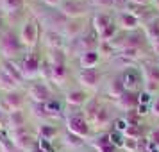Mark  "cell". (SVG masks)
I'll return each mask as SVG.
<instances>
[{
    "label": "cell",
    "instance_id": "cell-1",
    "mask_svg": "<svg viewBox=\"0 0 159 152\" xmlns=\"http://www.w3.org/2000/svg\"><path fill=\"white\" fill-rule=\"evenodd\" d=\"M23 50H25V47L22 45L18 34H15L13 30L6 29L0 34V58L2 59L15 61L16 58L22 56Z\"/></svg>",
    "mask_w": 159,
    "mask_h": 152
},
{
    "label": "cell",
    "instance_id": "cell-2",
    "mask_svg": "<svg viewBox=\"0 0 159 152\" xmlns=\"http://www.w3.org/2000/svg\"><path fill=\"white\" fill-rule=\"evenodd\" d=\"M9 141L13 143L16 150L20 152H32L38 147V136L30 129L23 127V129L9 131Z\"/></svg>",
    "mask_w": 159,
    "mask_h": 152
},
{
    "label": "cell",
    "instance_id": "cell-3",
    "mask_svg": "<svg viewBox=\"0 0 159 152\" xmlns=\"http://www.w3.org/2000/svg\"><path fill=\"white\" fill-rule=\"evenodd\" d=\"M41 56L34 50H29V54H25L22 58V61L18 63L20 66V72H22L23 79L25 81H36V79H41Z\"/></svg>",
    "mask_w": 159,
    "mask_h": 152
},
{
    "label": "cell",
    "instance_id": "cell-4",
    "mask_svg": "<svg viewBox=\"0 0 159 152\" xmlns=\"http://www.w3.org/2000/svg\"><path fill=\"white\" fill-rule=\"evenodd\" d=\"M65 125H66V131L68 132H72L75 136L79 138H88L91 134V125L88 122L84 115H82V111H72L70 115L65 116Z\"/></svg>",
    "mask_w": 159,
    "mask_h": 152
},
{
    "label": "cell",
    "instance_id": "cell-5",
    "mask_svg": "<svg viewBox=\"0 0 159 152\" xmlns=\"http://www.w3.org/2000/svg\"><path fill=\"white\" fill-rule=\"evenodd\" d=\"M27 99H29L32 104H45V102L54 97V91H52L48 81L45 79H36V81H30L29 86H27Z\"/></svg>",
    "mask_w": 159,
    "mask_h": 152
},
{
    "label": "cell",
    "instance_id": "cell-6",
    "mask_svg": "<svg viewBox=\"0 0 159 152\" xmlns=\"http://www.w3.org/2000/svg\"><path fill=\"white\" fill-rule=\"evenodd\" d=\"M20 41L25 47V50H34L39 41V22L36 18H27L20 29Z\"/></svg>",
    "mask_w": 159,
    "mask_h": 152
},
{
    "label": "cell",
    "instance_id": "cell-7",
    "mask_svg": "<svg viewBox=\"0 0 159 152\" xmlns=\"http://www.w3.org/2000/svg\"><path fill=\"white\" fill-rule=\"evenodd\" d=\"M27 108V95L20 91V90H13V91H6L2 93V100H0V109L4 113H13V111H22Z\"/></svg>",
    "mask_w": 159,
    "mask_h": 152
},
{
    "label": "cell",
    "instance_id": "cell-8",
    "mask_svg": "<svg viewBox=\"0 0 159 152\" xmlns=\"http://www.w3.org/2000/svg\"><path fill=\"white\" fill-rule=\"evenodd\" d=\"M57 9L68 20H77V18H84L89 13V4L86 0H63V4Z\"/></svg>",
    "mask_w": 159,
    "mask_h": 152
},
{
    "label": "cell",
    "instance_id": "cell-9",
    "mask_svg": "<svg viewBox=\"0 0 159 152\" xmlns=\"http://www.w3.org/2000/svg\"><path fill=\"white\" fill-rule=\"evenodd\" d=\"M120 79H122V84L125 88V91H134V93H139L141 91V84H143V75L141 72L130 66V68H125L120 73Z\"/></svg>",
    "mask_w": 159,
    "mask_h": 152
},
{
    "label": "cell",
    "instance_id": "cell-10",
    "mask_svg": "<svg viewBox=\"0 0 159 152\" xmlns=\"http://www.w3.org/2000/svg\"><path fill=\"white\" fill-rule=\"evenodd\" d=\"M77 81H79V84L82 86V90H97L98 84H100L102 81V73L98 68H88V70H80L77 73Z\"/></svg>",
    "mask_w": 159,
    "mask_h": 152
},
{
    "label": "cell",
    "instance_id": "cell-11",
    "mask_svg": "<svg viewBox=\"0 0 159 152\" xmlns=\"http://www.w3.org/2000/svg\"><path fill=\"white\" fill-rule=\"evenodd\" d=\"M115 122V116H113V108L109 106V104H102L98 106L97 109V113H95L93 120H91V127H97V129H106L107 125Z\"/></svg>",
    "mask_w": 159,
    "mask_h": 152
},
{
    "label": "cell",
    "instance_id": "cell-12",
    "mask_svg": "<svg viewBox=\"0 0 159 152\" xmlns=\"http://www.w3.org/2000/svg\"><path fill=\"white\" fill-rule=\"evenodd\" d=\"M115 22L122 32H134V30H139V27H141V20L136 18V16H132L127 11H120L116 15Z\"/></svg>",
    "mask_w": 159,
    "mask_h": 152
},
{
    "label": "cell",
    "instance_id": "cell-13",
    "mask_svg": "<svg viewBox=\"0 0 159 152\" xmlns=\"http://www.w3.org/2000/svg\"><path fill=\"white\" fill-rule=\"evenodd\" d=\"M89 99L91 97L88 95L86 90H82V88H72L65 95V104L68 108H82Z\"/></svg>",
    "mask_w": 159,
    "mask_h": 152
},
{
    "label": "cell",
    "instance_id": "cell-14",
    "mask_svg": "<svg viewBox=\"0 0 159 152\" xmlns=\"http://www.w3.org/2000/svg\"><path fill=\"white\" fill-rule=\"evenodd\" d=\"M115 106L118 109H122V111H136L138 106H139V100H138V93L134 91H123L118 99L115 100Z\"/></svg>",
    "mask_w": 159,
    "mask_h": 152
},
{
    "label": "cell",
    "instance_id": "cell-15",
    "mask_svg": "<svg viewBox=\"0 0 159 152\" xmlns=\"http://www.w3.org/2000/svg\"><path fill=\"white\" fill-rule=\"evenodd\" d=\"M115 22V18L109 15V13H106V11H97L93 15V18H91V25H93V32L97 34V36H100L104 30L107 29L111 23Z\"/></svg>",
    "mask_w": 159,
    "mask_h": 152
},
{
    "label": "cell",
    "instance_id": "cell-16",
    "mask_svg": "<svg viewBox=\"0 0 159 152\" xmlns=\"http://www.w3.org/2000/svg\"><path fill=\"white\" fill-rule=\"evenodd\" d=\"M27 111L22 109V111H13V113H7V122H6V129L7 131H16V129H23L27 127Z\"/></svg>",
    "mask_w": 159,
    "mask_h": 152
},
{
    "label": "cell",
    "instance_id": "cell-17",
    "mask_svg": "<svg viewBox=\"0 0 159 152\" xmlns=\"http://www.w3.org/2000/svg\"><path fill=\"white\" fill-rule=\"evenodd\" d=\"M0 70L6 73V75H9L11 79L15 81V82H18L20 86L23 84V75L22 72H20V66H18V63L16 61H7V59H2L0 61Z\"/></svg>",
    "mask_w": 159,
    "mask_h": 152
},
{
    "label": "cell",
    "instance_id": "cell-18",
    "mask_svg": "<svg viewBox=\"0 0 159 152\" xmlns=\"http://www.w3.org/2000/svg\"><path fill=\"white\" fill-rule=\"evenodd\" d=\"M100 61H102V56H100V52H98V48H97V50L82 52V54L79 56L80 70H88V68H97Z\"/></svg>",
    "mask_w": 159,
    "mask_h": 152
},
{
    "label": "cell",
    "instance_id": "cell-19",
    "mask_svg": "<svg viewBox=\"0 0 159 152\" xmlns=\"http://www.w3.org/2000/svg\"><path fill=\"white\" fill-rule=\"evenodd\" d=\"M95 152H120V149H116L115 145L109 140V132H100L98 136L91 141Z\"/></svg>",
    "mask_w": 159,
    "mask_h": 152
},
{
    "label": "cell",
    "instance_id": "cell-20",
    "mask_svg": "<svg viewBox=\"0 0 159 152\" xmlns=\"http://www.w3.org/2000/svg\"><path fill=\"white\" fill-rule=\"evenodd\" d=\"M43 109H45V113H47V118H52V116H63V113H65V104H63L61 99L52 97V99H48V100L43 104Z\"/></svg>",
    "mask_w": 159,
    "mask_h": 152
},
{
    "label": "cell",
    "instance_id": "cell-21",
    "mask_svg": "<svg viewBox=\"0 0 159 152\" xmlns=\"http://www.w3.org/2000/svg\"><path fill=\"white\" fill-rule=\"evenodd\" d=\"M82 34H84V22H82V18L68 20L65 30H63V36L70 38V39H75V38H80Z\"/></svg>",
    "mask_w": 159,
    "mask_h": 152
},
{
    "label": "cell",
    "instance_id": "cell-22",
    "mask_svg": "<svg viewBox=\"0 0 159 152\" xmlns=\"http://www.w3.org/2000/svg\"><path fill=\"white\" fill-rule=\"evenodd\" d=\"M141 75H143V82H154L159 84V66L156 63H141Z\"/></svg>",
    "mask_w": 159,
    "mask_h": 152
},
{
    "label": "cell",
    "instance_id": "cell-23",
    "mask_svg": "<svg viewBox=\"0 0 159 152\" xmlns=\"http://www.w3.org/2000/svg\"><path fill=\"white\" fill-rule=\"evenodd\" d=\"M25 9V0H0V11L4 15H15Z\"/></svg>",
    "mask_w": 159,
    "mask_h": 152
},
{
    "label": "cell",
    "instance_id": "cell-24",
    "mask_svg": "<svg viewBox=\"0 0 159 152\" xmlns=\"http://www.w3.org/2000/svg\"><path fill=\"white\" fill-rule=\"evenodd\" d=\"M45 45L48 48H63L65 45V39H63V34L61 32H56V30H47L45 32Z\"/></svg>",
    "mask_w": 159,
    "mask_h": 152
},
{
    "label": "cell",
    "instance_id": "cell-25",
    "mask_svg": "<svg viewBox=\"0 0 159 152\" xmlns=\"http://www.w3.org/2000/svg\"><path fill=\"white\" fill-rule=\"evenodd\" d=\"M143 32H145V36H147V39H148V43L154 41L156 38H159V18H156V16L150 18L143 25Z\"/></svg>",
    "mask_w": 159,
    "mask_h": 152
},
{
    "label": "cell",
    "instance_id": "cell-26",
    "mask_svg": "<svg viewBox=\"0 0 159 152\" xmlns=\"http://www.w3.org/2000/svg\"><path fill=\"white\" fill-rule=\"evenodd\" d=\"M123 91H125V88H123V84H122L120 75L109 81V84H107V93H109V97H115V100H116V99H118V97H120Z\"/></svg>",
    "mask_w": 159,
    "mask_h": 152
},
{
    "label": "cell",
    "instance_id": "cell-27",
    "mask_svg": "<svg viewBox=\"0 0 159 152\" xmlns=\"http://www.w3.org/2000/svg\"><path fill=\"white\" fill-rule=\"evenodd\" d=\"M59 132V129L52 123H41L38 127V138H45V140H54L56 134Z\"/></svg>",
    "mask_w": 159,
    "mask_h": 152
},
{
    "label": "cell",
    "instance_id": "cell-28",
    "mask_svg": "<svg viewBox=\"0 0 159 152\" xmlns=\"http://www.w3.org/2000/svg\"><path fill=\"white\" fill-rule=\"evenodd\" d=\"M18 88H20L18 82H15L9 75H6V73L0 70V90H4V93L6 91H13V90H18Z\"/></svg>",
    "mask_w": 159,
    "mask_h": 152
},
{
    "label": "cell",
    "instance_id": "cell-29",
    "mask_svg": "<svg viewBox=\"0 0 159 152\" xmlns=\"http://www.w3.org/2000/svg\"><path fill=\"white\" fill-rule=\"evenodd\" d=\"M65 145H70L72 149H80V147H84V140L72 134V132H68L65 136Z\"/></svg>",
    "mask_w": 159,
    "mask_h": 152
},
{
    "label": "cell",
    "instance_id": "cell-30",
    "mask_svg": "<svg viewBox=\"0 0 159 152\" xmlns=\"http://www.w3.org/2000/svg\"><path fill=\"white\" fill-rule=\"evenodd\" d=\"M125 138H132V140H139L141 138V123L139 125H129L125 132H123Z\"/></svg>",
    "mask_w": 159,
    "mask_h": 152
},
{
    "label": "cell",
    "instance_id": "cell-31",
    "mask_svg": "<svg viewBox=\"0 0 159 152\" xmlns=\"http://www.w3.org/2000/svg\"><path fill=\"white\" fill-rule=\"evenodd\" d=\"M125 152H138L139 150V140H132V138H125L122 147Z\"/></svg>",
    "mask_w": 159,
    "mask_h": 152
},
{
    "label": "cell",
    "instance_id": "cell-32",
    "mask_svg": "<svg viewBox=\"0 0 159 152\" xmlns=\"http://www.w3.org/2000/svg\"><path fill=\"white\" fill-rule=\"evenodd\" d=\"M150 111L154 116H157L159 118V95L156 99H152V104H150Z\"/></svg>",
    "mask_w": 159,
    "mask_h": 152
},
{
    "label": "cell",
    "instance_id": "cell-33",
    "mask_svg": "<svg viewBox=\"0 0 159 152\" xmlns=\"http://www.w3.org/2000/svg\"><path fill=\"white\" fill-rule=\"evenodd\" d=\"M45 4L48 6L50 9H56V7H59L61 4H63V0H43Z\"/></svg>",
    "mask_w": 159,
    "mask_h": 152
},
{
    "label": "cell",
    "instance_id": "cell-34",
    "mask_svg": "<svg viewBox=\"0 0 159 152\" xmlns=\"http://www.w3.org/2000/svg\"><path fill=\"white\" fill-rule=\"evenodd\" d=\"M148 45L152 47V52H154L156 56H159V38H156V39H154V41H150Z\"/></svg>",
    "mask_w": 159,
    "mask_h": 152
},
{
    "label": "cell",
    "instance_id": "cell-35",
    "mask_svg": "<svg viewBox=\"0 0 159 152\" xmlns=\"http://www.w3.org/2000/svg\"><path fill=\"white\" fill-rule=\"evenodd\" d=\"M6 122H7V113L0 109V129H6Z\"/></svg>",
    "mask_w": 159,
    "mask_h": 152
},
{
    "label": "cell",
    "instance_id": "cell-36",
    "mask_svg": "<svg viewBox=\"0 0 159 152\" xmlns=\"http://www.w3.org/2000/svg\"><path fill=\"white\" fill-rule=\"evenodd\" d=\"M150 143H152V145H156V147L159 149V129H157V131H156V132H154V134L150 136Z\"/></svg>",
    "mask_w": 159,
    "mask_h": 152
},
{
    "label": "cell",
    "instance_id": "cell-37",
    "mask_svg": "<svg viewBox=\"0 0 159 152\" xmlns=\"http://www.w3.org/2000/svg\"><path fill=\"white\" fill-rule=\"evenodd\" d=\"M129 2H132V4H141V6H148L152 0H129Z\"/></svg>",
    "mask_w": 159,
    "mask_h": 152
},
{
    "label": "cell",
    "instance_id": "cell-38",
    "mask_svg": "<svg viewBox=\"0 0 159 152\" xmlns=\"http://www.w3.org/2000/svg\"><path fill=\"white\" fill-rule=\"evenodd\" d=\"M4 15H2V13H0V34H2V32H4Z\"/></svg>",
    "mask_w": 159,
    "mask_h": 152
},
{
    "label": "cell",
    "instance_id": "cell-39",
    "mask_svg": "<svg viewBox=\"0 0 159 152\" xmlns=\"http://www.w3.org/2000/svg\"><path fill=\"white\" fill-rule=\"evenodd\" d=\"M152 6H154L156 11H159V0H152Z\"/></svg>",
    "mask_w": 159,
    "mask_h": 152
},
{
    "label": "cell",
    "instance_id": "cell-40",
    "mask_svg": "<svg viewBox=\"0 0 159 152\" xmlns=\"http://www.w3.org/2000/svg\"><path fill=\"white\" fill-rule=\"evenodd\" d=\"M156 65H157V66H159V56H157V63H156Z\"/></svg>",
    "mask_w": 159,
    "mask_h": 152
},
{
    "label": "cell",
    "instance_id": "cell-41",
    "mask_svg": "<svg viewBox=\"0 0 159 152\" xmlns=\"http://www.w3.org/2000/svg\"><path fill=\"white\" fill-rule=\"evenodd\" d=\"M82 152H95V150H82Z\"/></svg>",
    "mask_w": 159,
    "mask_h": 152
},
{
    "label": "cell",
    "instance_id": "cell-42",
    "mask_svg": "<svg viewBox=\"0 0 159 152\" xmlns=\"http://www.w3.org/2000/svg\"><path fill=\"white\" fill-rule=\"evenodd\" d=\"M0 100H2V93H0Z\"/></svg>",
    "mask_w": 159,
    "mask_h": 152
},
{
    "label": "cell",
    "instance_id": "cell-43",
    "mask_svg": "<svg viewBox=\"0 0 159 152\" xmlns=\"http://www.w3.org/2000/svg\"><path fill=\"white\" fill-rule=\"evenodd\" d=\"M0 61H2V58H0Z\"/></svg>",
    "mask_w": 159,
    "mask_h": 152
}]
</instances>
